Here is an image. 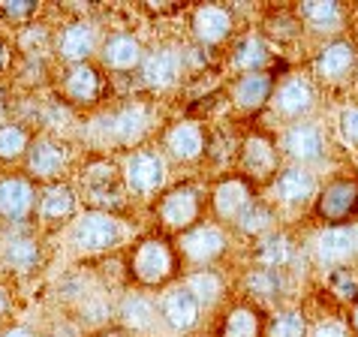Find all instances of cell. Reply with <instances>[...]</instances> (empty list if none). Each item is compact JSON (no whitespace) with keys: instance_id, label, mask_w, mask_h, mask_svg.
Instances as JSON below:
<instances>
[{"instance_id":"cell-1","label":"cell","mask_w":358,"mask_h":337,"mask_svg":"<svg viewBox=\"0 0 358 337\" xmlns=\"http://www.w3.org/2000/svg\"><path fill=\"white\" fill-rule=\"evenodd\" d=\"M130 274L142 286H160L175 274V250L163 238H145L130 253Z\"/></svg>"},{"instance_id":"cell-2","label":"cell","mask_w":358,"mask_h":337,"mask_svg":"<svg viewBox=\"0 0 358 337\" xmlns=\"http://www.w3.org/2000/svg\"><path fill=\"white\" fill-rule=\"evenodd\" d=\"M199 211H202V196L190 184L163 193L160 202H157V217H160L169 229H178V232L193 229L199 220Z\"/></svg>"},{"instance_id":"cell-3","label":"cell","mask_w":358,"mask_h":337,"mask_svg":"<svg viewBox=\"0 0 358 337\" xmlns=\"http://www.w3.org/2000/svg\"><path fill=\"white\" fill-rule=\"evenodd\" d=\"M355 208H358V181H350V178H334L331 184H325L322 193H316V214L331 226H343V220H350Z\"/></svg>"},{"instance_id":"cell-4","label":"cell","mask_w":358,"mask_h":337,"mask_svg":"<svg viewBox=\"0 0 358 337\" xmlns=\"http://www.w3.org/2000/svg\"><path fill=\"white\" fill-rule=\"evenodd\" d=\"M124 181L136 196H151L166 184V160L157 151H136L124 166Z\"/></svg>"},{"instance_id":"cell-5","label":"cell","mask_w":358,"mask_h":337,"mask_svg":"<svg viewBox=\"0 0 358 337\" xmlns=\"http://www.w3.org/2000/svg\"><path fill=\"white\" fill-rule=\"evenodd\" d=\"M121 241V226L108 211H85L76 226V244L87 253L108 250Z\"/></svg>"},{"instance_id":"cell-6","label":"cell","mask_w":358,"mask_h":337,"mask_svg":"<svg viewBox=\"0 0 358 337\" xmlns=\"http://www.w3.org/2000/svg\"><path fill=\"white\" fill-rule=\"evenodd\" d=\"M226 235L223 229L205 223V226H193L181 235V253L196 265H211L226 253Z\"/></svg>"},{"instance_id":"cell-7","label":"cell","mask_w":358,"mask_h":337,"mask_svg":"<svg viewBox=\"0 0 358 337\" xmlns=\"http://www.w3.org/2000/svg\"><path fill=\"white\" fill-rule=\"evenodd\" d=\"M277 148L268 136H247L241 145V168L253 181H268L277 175Z\"/></svg>"},{"instance_id":"cell-8","label":"cell","mask_w":358,"mask_h":337,"mask_svg":"<svg viewBox=\"0 0 358 337\" xmlns=\"http://www.w3.org/2000/svg\"><path fill=\"white\" fill-rule=\"evenodd\" d=\"M250 205H253V184L247 178L232 175L214 187V211L223 220H238Z\"/></svg>"},{"instance_id":"cell-9","label":"cell","mask_w":358,"mask_h":337,"mask_svg":"<svg viewBox=\"0 0 358 337\" xmlns=\"http://www.w3.org/2000/svg\"><path fill=\"white\" fill-rule=\"evenodd\" d=\"M34 205H36V193L27 178L13 175L0 181V217L3 220H13V223L24 220L34 211Z\"/></svg>"},{"instance_id":"cell-10","label":"cell","mask_w":358,"mask_h":337,"mask_svg":"<svg viewBox=\"0 0 358 337\" xmlns=\"http://www.w3.org/2000/svg\"><path fill=\"white\" fill-rule=\"evenodd\" d=\"M160 313L175 331H190V329H196L199 316H202V304H199V299L187 286H178V289L166 292Z\"/></svg>"},{"instance_id":"cell-11","label":"cell","mask_w":358,"mask_h":337,"mask_svg":"<svg viewBox=\"0 0 358 337\" xmlns=\"http://www.w3.org/2000/svg\"><path fill=\"white\" fill-rule=\"evenodd\" d=\"M193 34L202 45H220L223 39L232 34V13H229L226 6H217V3L196 6Z\"/></svg>"},{"instance_id":"cell-12","label":"cell","mask_w":358,"mask_h":337,"mask_svg":"<svg viewBox=\"0 0 358 337\" xmlns=\"http://www.w3.org/2000/svg\"><path fill=\"white\" fill-rule=\"evenodd\" d=\"M358 250V229L355 226H328L316 238V256L328 265H341Z\"/></svg>"},{"instance_id":"cell-13","label":"cell","mask_w":358,"mask_h":337,"mask_svg":"<svg viewBox=\"0 0 358 337\" xmlns=\"http://www.w3.org/2000/svg\"><path fill=\"white\" fill-rule=\"evenodd\" d=\"M66 166V148L52 142V138H36L27 148V172L43 181H52Z\"/></svg>"},{"instance_id":"cell-14","label":"cell","mask_w":358,"mask_h":337,"mask_svg":"<svg viewBox=\"0 0 358 337\" xmlns=\"http://www.w3.org/2000/svg\"><path fill=\"white\" fill-rule=\"evenodd\" d=\"M283 148L289 157H295V160L313 163V160H322L325 157V136H322L320 127H313V124H295L286 130Z\"/></svg>"},{"instance_id":"cell-15","label":"cell","mask_w":358,"mask_h":337,"mask_svg":"<svg viewBox=\"0 0 358 337\" xmlns=\"http://www.w3.org/2000/svg\"><path fill=\"white\" fill-rule=\"evenodd\" d=\"M274 196L286 205H307L316 196V178L301 166H289L277 175Z\"/></svg>"},{"instance_id":"cell-16","label":"cell","mask_w":358,"mask_h":337,"mask_svg":"<svg viewBox=\"0 0 358 337\" xmlns=\"http://www.w3.org/2000/svg\"><path fill=\"white\" fill-rule=\"evenodd\" d=\"M274 106H277V112L286 115V117H301L310 112V106H313V87L307 78L301 76H292V78H286V82L277 85V91H274Z\"/></svg>"},{"instance_id":"cell-17","label":"cell","mask_w":358,"mask_h":337,"mask_svg":"<svg viewBox=\"0 0 358 337\" xmlns=\"http://www.w3.org/2000/svg\"><path fill=\"white\" fill-rule=\"evenodd\" d=\"M232 96H235L238 106L247 108V112L262 108L274 96V76L265 73V69H259V73H241L235 87H232Z\"/></svg>"},{"instance_id":"cell-18","label":"cell","mask_w":358,"mask_h":337,"mask_svg":"<svg viewBox=\"0 0 358 337\" xmlns=\"http://www.w3.org/2000/svg\"><path fill=\"white\" fill-rule=\"evenodd\" d=\"M352 66H355V43H350V39H334L316 57V73L328 78V82L350 76Z\"/></svg>"},{"instance_id":"cell-19","label":"cell","mask_w":358,"mask_h":337,"mask_svg":"<svg viewBox=\"0 0 358 337\" xmlns=\"http://www.w3.org/2000/svg\"><path fill=\"white\" fill-rule=\"evenodd\" d=\"M94 45H96L94 27L85 24V22L66 24L64 31H61V36H57V55H61L64 61H69L73 66H76V64H85L87 57H91Z\"/></svg>"},{"instance_id":"cell-20","label":"cell","mask_w":358,"mask_h":337,"mask_svg":"<svg viewBox=\"0 0 358 337\" xmlns=\"http://www.w3.org/2000/svg\"><path fill=\"white\" fill-rule=\"evenodd\" d=\"M145 61V52H142V43L130 34H115L106 39L103 45V64L115 73H127V69H136L138 64Z\"/></svg>"},{"instance_id":"cell-21","label":"cell","mask_w":358,"mask_h":337,"mask_svg":"<svg viewBox=\"0 0 358 337\" xmlns=\"http://www.w3.org/2000/svg\"><path fill=\"white\" fill-rule=\"evenodd\" d=\"M142 76L151 87H169L181 76V55L175 48H154L142 61Z\"/></svg>"},{"instance_id":"cell-22","label":"cell","mask_w":358,"mask_h":337,"mask_svg":"<svg viewBox=\"0 0 358 337\" xmlns=\"http://www.w3.org/2000/svg\"><path fill=\"white\" fill-rule=\"evenodd\" d=\"M99 91H103V82H99V73L91 64H76L69 66V73L64 78V94L66 100H73L78 106H91L96 103Z\"/></svg>"},{"instance_id":"cell-23","label":"cell","mask_w":358,"mask_h":337,"mask_svg":"<svg viewBox=\"0 0 358 337\" xmlns=\"http://www.w3.org/2000/svg\"><path fill=\"white\" fill-rule=\"evenodd\" d=\"M166 148L169 154L178 157V160L190 163V160H199L205 154V133L202 127L193 124V121H184V124H175L172 130L166 136Z\"/></svg>"},{"instance_id":"cell-24","label":"cell","mask_w":358,"mask_h":337,"mask_svg":"<svg viewBox=\"0 0 358 337\" xmlns=\"http://www.w3.org/2000/svg\"><path fill=\"white\" fill-rule=\"evenodd\" d=\"M298 18H304L313 31H337L343 24V6L337 0H307L298 6Z\"/></svg>"},{"instance_id":"cell-25","label":"cell","mask_w":358,"mask_h":337,"mask_svg":"<svg viewBox=\"0 0 358 337\" xmlns=\"http://www.w3.org/2000/svg\"><path fill=\"white\" fill-rule=\"evenodd\" d=\"M217 337H262V316H259V310H253V307H247V304L232 307V310L223 316Z\"/></svg>"},{"instance_id":"cell-26","label":"cell","mask_w":358,"mask_h":337,"mask_svg":"<svg viewBox=\"0 0 358 337\" xmlns=\"http://www.w3.org/2000/svg\"><path fill=\"white\" fill-rule=\"evenodd\" d=\"M3 262L9 265L13 271L18 274H27V271H36L39 262H43V253H39V244L34 238H9L6 247H3Z\"/></svg>"},{"instance_id":"cell-27","label":"cell","mask_w":358,"mask_h":337,"mask_svg":"<svg viewBox=\"0 0 358 337\" xmlns=\"http://www.w3.org/2000/svg\"><path fill=\"white\" fill-rule=\"evenodd\" d=\"M39 217L43 220H66L76 211V193L66 184H52L48 190L39 196Z\"/></svg>"},{"instance_id":"cell-28","label":"cell","mask_w":358,"mask_h":337,"mask_svg":"<svg viewBox=\"0 0 358 337\" xmlns=\"http://www.w3.org/2000/svg\"><path fill=\"white\" fill-rule=\"evenodd\" d=\"M289 259H292V244L283 232H268L259 238V244H256V262L262 268H280Z\"/></svg>"},{"instance_id":"cell-29","label":"cell","mask_w":358,"mask_h":337,"mask_svg":"<svg viewBox=\"0 0 358 337\" xmlns=\"http://www.w3.org/2000/svg\"><path fill=\"white\" fill-rule=\"evenodd\" d=\"M108 130H112L115 138H121V142H136L145 133V112L138 106L121 108L117 115L108 117Z\"/></svg>"},{"instance_id":"cell-30","label":"cell","mask_w":358,"mask_h":337,"mask_svg":"<svg viewBox=\"0 0 358 337\" xmlns=\"http://www.w3.org/2000/svg\"><path fill=\"white\" fill-rule=\"evenodd\" d=\"M232 64L241 69V73H259V69H265L268 64V48L259 36H247L241 45L235 48V57Z\"/></svg>"},{"instance_id":"cell-31","label":"cell","mask_w":358,"mask_h":337,"mask_svg":"<svg viewBox=\"0 0 358 337\" xmlns=\"http://www.w3.org/2000/svg\"><path fill=\"white\" fill-rule=\"evenodd\" d=\"M121 316H124V322L130 325L133 331H148L154 325L157 320V310H154V304L142 299V295H130V299L124 301L121 307Z\"/></svg>"},{"instance_id":"cell-32","label":"cell","mask_w":358,"mask_h":337,"mask_svg":"<svg viewBox=\"0 0 358 337\" xmlns=\"http://www.w3.org/2000/svg\"><path fill=\"white\" fill-rule=\"evenodd\" d=\"M31 148V136L22 124H3L0 127V160H18Z\"/></svg>"},{"instance_id":"cell-33","label":"cell","mask_w":358,"mask_h":337,"mask_svg":"<svg viewBox=\"0 0 358 337\" xmlns=\"http://www.w3.org/2000/svg\"><path fill=\"white\" fill-rule=\"evenodd\" d=\"M268 337H307V320L301 310H283L268 325Z\"/></svg>"},{"instance_id":"cell-34","label":"cell","mask_w":358,"mask_h":337,"mask_svg":"<svg viewBox=\"0 0 358 337\" xmlns=\"http://www.w3.org/2000/svg\"><path fill=\"white\" fill-rule=\"evenodd\" d=\"M238 226H241V232H247V235H256V238H262V235H268L271 232V211H268L265 205H259V202H253L247 211L238 217L235 220Z\"/></svg>"},{"instance_id":"cell-35","label":"cell","mask_w":358,"mask_h":337,"mask_svg":"<svg viewBox=\"0 0 358 337\" xmlns=\"http://www.w3.org/2000/svg\"><path fill=\"white\" fill-rule=\"evenodd\" d=\"M187 289L196 295L199 304H214L217 299H220V292H223V283H220V277H217L214 271H199V274L190 277Z\"/></svg>"},{"instance_id":"cell-36","label":"cell","mask_w":358,"mask_h":337,"mask_svg":"<svg viewBox=\"0 0 358 337\" xmlns=\"http://www.w3.org/2000/svg\"><path fill=\"white\" fill-rule=\"evenodd\" d=\"M328 286H331V292L341 301H355L358 299V274L352 268H346V265H341V268H334L331 274H328Z\"/></svg>"},{"instance_id":"cell-37","label":"cell","mask_w":358,"mask_h":337,"mask_svg":"<svg viewBox=\"0 0 358 337\" xmlns=\"http://www.w3.org/2000/svg\"><path fill=\"white\" fill-rule=\"evenodd\" d=\"M247 289L256 295H277L280 292V271L277 268H253L247 274Z\"/></svg>"},{"instance_id":"cell-38","label":"cell","mask_w":358,"mask_h":337,"mask_svg":"<svg viewBox=\"0 0 358 337\" xmlns=\"http://www.w3.org/2000/svg\"><path fill=\"white\" fill-rule=\"evenodd\" d=\"M341 133L346 142L358 148V106H346L341 112Z\"/></svg>"},{"instance_id":"cell-39","label":"cell","mask_w":358,"mask_h":337,"mask_svg":"<svg viewBox=\"0 0 358 337\" xmlns=\"http://www.w3.org/2000/svg\"><path fill=\"white\" fill-rule=\"evenodd\" d=\"M0 13H3L6 18L22 22V18L36 13V3H31V0H6V3H0Z\"/></svg>"},{"instance_id":"cell-40","label":"cell","mask_w":358,"mask_h":337,"mask_svg":"<svg viewBox=\"0 0 358 337\" xmlns=\"http://www.w3.org/2000/svg\"><path fill=\"white\" fill-rule=\"evenodd\" d=\"M307 337H352V331L341 322H322V325H316Z\"/></svg>"},{"instance_id":"cell-41","label":"cell","mask_w":358,"mask_h":337,"mask_svg":"<svg viewBox=\"0 0 358 337\" xmlns=\"http://www.w3.org/2000/svg\"><path fill=\"white\" fill-rule=\"evenodd\" d=\"M0 337H39L34 329H27V325H13V329H6Z\"/></svg>"},{"instance_id":"cell-42","label":"cell","mask_w":358,"mask_h":337,"mask_svg":"<svg viewBox=\"0 0 358 337\" xmlns=\"http://www.w3.org/2000/svg\"><path fill=\"white\" fill-rule=\"evenodd\" d=\"M350 331H352V337H358V304L352 307V313H350Z\"/></svg>"},{"instance_id":"cell-43","label":"cell","mask_w":358,"mask_h":337,"mask_svg":"<svg viewBox=\"0 0 358 337\" xmlns=\"http://www.w3.org/2000/svg\"><path fill=\"white\" fill-rule=\"evenodd\" d=\"M6 310H9V299H6V292L0 289V320L6 316Z\"/></svg>"},{"instance_id":"cell-44","label":"cell","mask_w":358,"mask_h":337,"mask_svg":"<svg viewBox=\"0 0 358 337\" xmlns=\"http://www.w3.org/2000/svg\"><path fill=\"white\" fill-rule=\"evenodd\" d=\"M3 124H6V103L0 100V127H3Z\"/></svg>"},{"instance_id":"cell-45","label":"cell","mask_w":358,"mask_h":337,"mask_svg":"<svg viewBox=\"0 0 358 337\" xmlns=\"http://www.w3.org/2000/svg\"><path fill=\"white\" fill-rule=\"evenodd\" d=\"M6 66V48H3V43H0V69Z\"/></svg>"},{"instance_id":"cell-46","label":"cell","mask_w":358,"mask_h":337,"mask_svg":"<svg viewBox=\"0 0 358 337\" xmlns=\"http://www.w3.org/2000/svg\"><path fill=\"white\" fill-rule=\"evenodd\" d=\"M99 337H127V334H124V331H103Z\"/></svg>"}]
</instances>
